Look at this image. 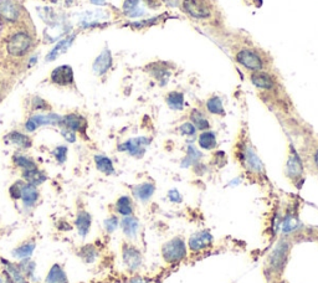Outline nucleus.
<instances>
[{
    "label": "nucleus",
    "instance_id": "f257e3e1",
    "mask_svg": "<svg viewBox=\"0 0 318 283\" xmlns=\"http://www.w3.org/2000/svg\"><path fill=\"white\" fill-rule=\"evenodd\" d=\"M33 45V39L25 31H19L13 34L6 41V52L13 57H21L30 50Z\"/></svg>",
    "mask_w": 318,
    "mask_h": 283
},
{
    "label": "nucleus",
    "instance_id": "f03ea898",
    "mask_svg": "<svg viewBox=\"0 0 318 283\" xmlns=\"http://www.w3.org/2000/svg\"><path fill=\"white\" fill-rule=\"evenodd\" d=\"M185 243L183 239L174 238L166 243L162 248V255L164 261L168 263H176L185 257Z\"/></svg>",
    "mask_w": 318,
    "mask_h": 283
},
{
    "label": "nucleus",
    "instance_id": "7ed1b4c3",
    "mask_svg": "<svg viewBox=\"0 0 318 283\" xmlns=\"http://www.w3.org/2000/svg\"><path fill=\"white\" fill-rule=\"evenodd\" d=\"M235 60L245 69L251 70L254 72H260L264 70L265 62L262 57L256 51L251 49H241L235 55Z\"/></svg>",
    "mask_w": 318,
    "mask_h": 283
},
{
    "label": "nucleus",
    "instance_id": "20e7f679",
    "mask_svg": "<svg viewBox=\"0 0 318 283\" xmlns=\"http://www.w3.org/2000/svg\"><path fill=\"white\" fill-rule=\"evenodd\" d=\"M183 10L194 19H208L211 15V8L206 0H184Z\"/></svg>",
    "mask_w": 318,
    "mask_h": 283
},
{
    "label": "nucleus",
    "instance_id": "39448f33",
    "mask_svg": "<svg viewBox=\"0 0 318 283\" xmlns=\"http://www.w3.org/2000/svg\"><path fill=\"white\" fill-rule=\"evenodd\" d=\"M20 6L13 0H0V19L6 23H15L20 19Z\"/></svg>",
    "mask_w": 318,
    "mask_h": 283
},
{
    "label": "nucleus",
    "instance_id": "423d86ee",
    "mask_svg": "<svg viewBox=\"0 0 318 283\" xmlns=\"http://www.w3.org/2000/svg\"><path fill=\"white\" fill-rule=\"evenodd\" d=\"M288 250H290L288 243H286V241L278 243V245L276 246L275 250L273 251V255H271L270 258L271 267H273V270L282 271V268L285 267L286 260H287Z\"/></svg>",
    "mask_w": 318,
    "mask_h": 283
},
{
    "label": "nucleus",
    "instance_id": "0eeeda50",
    "mask_svg": "<svg viewBox=\"0 0 318 283\" xmlns=\"http://www.w3.org/2000/svg\"><path fill=\"white\" fill-rule=\"evenodd\" d=\"M61 122V117H59L55 113H51V115H38L31 117L30 120L26 122L25 128L28 132H34L38 127L40 125H46V124H60Z\"/></svg>",
    "mask_w": 318,
    "mask_h": 283
},
{
    "label": "nucleus",
    "instance_id": "6e6552de",
    "mask_svg": "<svg viewBox=\"0 0 318 283\" xmlns=\"http://www.w3.org/2000/svg\"><path fill=\"white\" fill-rule=\"evenodd\" d=\"M51 81L60 86H69L74 82V71L70 66H59L51 72Z\"/></svg>",
    "mask_w": 318,
    "mask_h": 283
},
{
    "label": "nucleus",
    "instance_id": "1a4fd4ad",
    "mask_svg": "<svg viewBox=\"0 0 318 283\" xmlns=\"http://www.w3.org/2000/svg\"><path fill=\"white\" fill-rule=\"evenodd\" d=\"M60 124L64 125L67 129H71L74 132L85 133L87 128V122L82 116L79 115H67L64 118H61Z\"/></svg>",
    "mask_w": 318,
    "mask_h": 283
},
{
    "label": "nucleus",
    "instance_id": "9d476101",
    "mask_svg": "<svg viewBox=\"0 0 318 283\" xmlns=\"http://www.w3.org/2000/svg\"><path fill=\"white\" fill-rule=\"evenodd\" d=\"M211 243H213V236L208 231H201L196 232L191 236L190 240H189V246H190L191 251L198 252V251H201L210 246Z\"/></svg>",
    "mask_w": 318,
    "mask_h": 283
},
{
    "label": "nucleus",
    "instance_id": "9b49d317",
    "mask_svg": "<svg viewBox=\"0 0 318 283\" xmlns=\"http://www.w3.org/2000/svg\"><path fill=\"white\" fill-rule=\"evenodd\" d=\"M148 143H149V139H147V138H136V139H131L126 142L118 149L120 151H127L132 156L140 157L144 153V147Z\"/></svg>",
    "mask_w": 318,
    "mask_h": 283
},
{
    "label": "nucleus",
    "instance_id": "f8f14e48",
    "mask_svg": "<svg viewBox=\"0 0 318 283\" xmlns=\"http://www.w3.org/2000/svg\"><path fill=\"white\" fill-rule=\"evenodd\" d=\"M251 82L254 86H256L260 89H266V91H271L275 88V82H273V77L269 76L268 74H262V72H254L251 75Z\"/></svg>",
    "mask_w": 318,
    "mask_h": 283
},
{
    "label": "nucleus",
    "instance_id": "ddd939ff",
    "mask_svg": "<svg viewBox=\"0 0 318 283\" xmlns=\"http://www.w3.org/2000/svg\"><path fill=\"white\" fill-rule=\"evenodd\" d=\"M112 64V57L108 50H104L101 55L93 62V71L97 75H103L107 72V70L111 67Z\"/></svg>",
    "mask_w": 318,
    "mask_h": 283
},
{
    "label": "nucleus",
    "instance_id": "4468645a",
    "mask_svg": "<svg viewBox=\"0 0 318 283\" xmlns=\"http://www.w3.org/2000/svg\"><path fill=\"white\" fill-rule=\"evenodd\" d=\"M123 260H125L126 265L131 268L135 270L139 266L140 263V253L137 248L132 247V246L126 245L123 247Z\"/></svg>",
    "mask_w": 318,
    "mask_h": 283
},
{
    "label": "nucleus",
    "instance_id": "2eb2a0df",
    "mask_svg": "<svg viewBox=\"0 0 318 283\" xmlns=\"http://www.w3.org/2000/svg\"><path fill=\"white\" fill-rule=\"evenodd\" d=\"M39 199V193L36 190L35 185L31 184H24L21 189V200H23L25 206H33Z\"/></svg>",
    "mask_w": 318,
    "mask_h": 283
},
{
    "label": "nucleus",
    "instance_id": "dca6fc26",
    "mask_svg": "<svg viewBox=\"0 0 318 283\" xmlns=\"http://www.w3.org/2000/svg\"><path fill=\"white\" fill-rule=\"evenodd\" d=\"M75 224H76L77 230H79V234L81 235L82 238H85L89 234L90 229H91V215L86 211H80Z\"/></svg>",
    "mask_w": 318,
    "mask_h": 283
},
{
    "label": "nucleus",
    "instance_id": "f3484780",
    "mask_svg": "<svg viewBox=\"0 0 318 283\" xmlns=\"http://www.w3.org/2000/svg\"><path fill=\"white\" fill-rule=\"evenodd\" d=\"M242 158H244L245 164L251 169L252 171H260L262 170V164L260 162V159L257 158V156L255 154V152L252 151L250 147H247L242 153Z\"/></svg>",
    "mask_w": 318,
    "mask_h": 283
},
{
    "label": "nucleus",
    "instance_id": "a211bd4d",
    "mask_svg": "<svg viewBox=\"0 0 318 283\" xmlns=\"http://www.w3.org/2000/svg\"><path fill=\"white\" fill-rule=\"evenodd\" d=\"M74 39H75V35H71V36H69V38L65 39V40L60 41V42L55 46L54 49L51 50L50 54L47 55V57H46V59H47V61H52V60L56 59L59 55H61L62 52L66 51V50L70 47V45L74 42Z\"/></svg>",
    "mask_w": 318,
    "mask_h": 283
},
{
    "label": "nucleus",
    "instance_id": "6ab92c4d",
    "mask_svg": "<svg viewBox=\"0 0 318 283\" xmlns=\"http://www.w3.org/2000/svg\"><path fill=\"white\" fill-rule=\"evenodd\" d=\"M46 283H67V277L61 266L54 265L51 267L50 272L46 277Z\"/></svg>",
    "mask_w": 318,
    "mask_h": 283
},
{
    "label": "nucleus",
    "instance_id": "aec40b11",
    "mask_svg": "<svg viewBox=\"0 0 318 283\" xmlns=\"http://www.w3.org/2000/svg\"><path fill=\"white\" fill-rule=\"evenodd\" d=\"M24 179L28 181V184H31V185H40L44 181L46 180V175L43 173V171L39 170L38 168L30 169V170H24L23 173Z\"/></svg>",
    "mask_w": 318,
    "mask_h": 283
},
{
    "label": "nucleus",
    "instance_id": "412c9836",
    "mask_svg": "<svg viewBox=\"0 0 318 283\" xmlns=\"http://www.w3.org/2000/svg\"><path fill=\"white\" fill-rule=\"evenodd\" d=\"M154 190H155V188L153 184L144 183V184H140V185L136 186V188L133 189V193H135V195L138 198V199H140L142 202H145V200H148L150 197H152L153 193H154Z\"/></svg>",
    "mask_w": 318,
    "mask_h": 283
},
{
    "label": "nucleus",
    "instance_id": "4be33fe9",
    "mask_svg": "<svg viewBox=\"0 0 318 283\" xmlns=\"http://www.w3.org/2000/svg\"><path fill=\"white\" fill-rule=\"evenodd\" d=\"M8 139L10 140L11 143H14L15 146L20 147V148H23V149H28L31 147L30 138L20 132H11L10 134L8 135Z\"/></svg>",
    "mask_w": 318,
    "mask_h": 283
},
{
    "label": "nucleus",
    "instance_id": "5701e85b",
    "mask_svg": "<svg viewBox=\"0 0 318 283\" xmlns=\"http://www.w3.org/2000/svg\"><path fill=\"white\" fill-rule=\"evenodd\" d=\"M34 250H35V243L34 241H28V243H23L19 247H16L15 250L13 251L14 257L21 258V260H25V258L30 257L33 255Z\"/></svg>",
    "mask_w": 318,
    "mask_h": 283
},
{
    "label": "nucleus",
    "instance_id": "b1692460",
    "mask_svg": "<svg viewBox=\"0 0 318 283\" xmlns=\"http://www.w3.org/2000/svg\"><path fill=\"white\" fill-rule=\"evenodd\" d=\"M287 174L290 176H292L293 179L300 178L301 174H302V164H301L300 159L297 158V156H292L290 159H288Z\"/></svg>",
    "mask_w": 318,
    "mask_h": 283
},
{
    "label": "nucleus",
    "instance_id": "393cba45",
    "mask_svg": "<svg viewBox=\"0 0 318 283\" xmlns=\"http://www.w3.org/2000/svg\"><path fill=\"white\" fill-rule=\"evenodd\" d=\"M94 162H96L97 169H98L99 171H102V173L110 175V174H113V171H115L112 162H111L107 157L96 156L94 157Z\"/></svg>",
    "mask_w": 318,
    "mask_h": 283
},
{
    "label": "nucleus",
    "instance_id": "a878e982",
    "mask_svg": "<svg viewBox=\"0 0 318 283\" xmlns=\"http://www.w3.org/2000/svg\"><path fill=\"white\" fill-rule=\"evenodd\" d=\"M190 120H191V122H193L194 127L199 128V129L206 130V129H209V127H210V124H209V121L206 120L205 116H204L203 113L198 110L191 111Z\"/></svg>",
    "mask_w": 318,
    "mask_h": 283
},
{
    "label": "nucleus",
    "instance_id": "bb28decb",
    "mask_svg": "<svg viewBox=\"0 0 318 283\" xmlns=\"http://www.w3.org/2000/svg\"><path fill=\"white\" fill-rule=\"evenodd\" d=\"M116 209L123 216H131L133 212V205L132 202L128 197H122L117 200V204H116Z\"/></svg>",
    "mask_w": 318,
    "mask_h": 283
},
{
    "label": "nucleus",
    "instance_id": "cd10ccee",
    "mask_svg": "<svg viewBox=\"0 0 318 283\" xmlns=\"http://www.w3.org/2000/svg\"><path fill=\"white\" fill-rule=\"evenodd\" d=\"M4 262H5L4 265H5V267H6V273L10 276V278L14 281V282L15 283H26L25 277H24L23 272H21L20 268H19L18 266L13 265V263L6 262V261H4Z\"/></svg>",
    "mask_w": 318,
    "mask_h": 283
},
{
    "label": "nucleus",
    "instance_id": "c85d7f7f",
    "mask_svg": "<svg viewBox=\"0 0 318 283\" xmlns=\"http://www.w3.org/2000/svg\"><path fill=\"white\" fill-rule=\"evenodd\" d=\"M199 146L203 149L210 151L217 146V138L213 132H204L203 134L199 137Z\"/></svg>",
    "mask_w": 318,
    "mask_h": 283
},
{
    "label": "nucleus",
    "instance_id": "c756f323",
    "mask_svg": "<svg viewBox=\"0 0 318 283\" xmlns=\"http://www.w3.org/2000/svg\"><path fill=\"white\" fill-rule=\"evenodd\" d=\"M122 229L127 236H135L138 230V220L133 216H125L122 221Z\"/></svg>",
    "mask_w": 318,
    "mask_h": 283
},
{
    "label": "nucleus",
    "instance_id": "7c9ffc66",
    "mask_svg": "<svg viewBox=\"0 0 318 283\" xmlns=\"http://www.w3.org/2000/svg\"><path fill=\"white\" fill-rule=\"evenodd\" d=\"M206 108H208L209 112L213 113V115L223 116L225 113L224 107H223V103L219 97L209 98L208 102H206Z\"/></svg>",
    "mask_w": 318,
    "mask_h": 283
},
{
    "label": "nucleus",
    "instance_id": "2f4dec72",
    "mask_svg": "<svg viewBox=\"0 0 318 283\" xmlns=\"http://www.w3.org/2000/svg\"><path fill=\"white\" fill-rule=\"evenodd\" d=\"M167 102H168L169 107L173 108V110H182L184 105L183 94L179 93V92H172L167 97Z\"/></svg>",
    "mask_w": 318,
    "mask_h": 283
},
{
    "label": "nucleus",
    "instance_id": "473e14b6",
    "mask_svg": "<svg viewBox=\"0 0 318 283\" xmlns=\"http://www.w3.org/2000/svg\"><path fill=\"white\" fill-rule=\"evenodd\" d=\"M97 253H98V252H97V250L94 248V246L86 245V246H84V247H82L81 250H80L79 255L81 256V258L85 261V262L91 263V262H93L94 260H96Z\"/></svg>",
    "mask_w": 318,
    "mask_h": 283
},
{
    "label": "nucleus",
    "instance_id": "72a5a7b5",
    "mask_svg": "<svg viewBox=\"0 0 318 283\" xmlns=\"http://www.w3.org/2000/svg\"><path fill=\"white\" fill-rule=\"evenodd\" d=\"M14 163H15L18 166H20V168H23L24 170H30V169L38 168V166H36V164L34 163L31 159L26 158V157H24V156L14 157Z\"/></svg>",
    "mask_w": 318,
    "mask_h": 283
},
{
    "label": "nucleus",
    "instance_id": "f704fd0d",
    "mask_svg": "<svg viewBox=\"0 0 318 283\" xmlns=\"http://www.w3.org/2000/svg\"><path fill=\"white\" fill-rule=\"evenodd\" d=\"M18 267L20 268V271L23 272V275H28V276H33L34 268H35V265L30 261H23L18 265Z\"/></svg>",
    "mask_w": 318,
    "mask_h": 283
},
{
    "label": "nucleus",
    "instance_id": "c9c22d12",
    "mask_svg": "<svg viewBox=\"0 0 318 283\" xmlns=\"http://www.w3.org/2000/svg\"><path fill=\"white\" fill-rule=\"evenodd\" d=\"M23 185H24L23 183H20V181H16L15 184H13V185L10 186V189H9V193H10V197L13 198V199H20Z\"/></svg>",
    "mask_w": 318,
    "mask_h": 283
},
{
    "label": "nucleus",
    "instance_id": "e433bc0d",
    "mask_svg": "<svg viewBox=\"0 0 318 283\" xmlns=\"http://www.w3.org/2000/svg\"><path fill=\"white\" fill-rule=\"evenodd\" d=\"M66 156H67L66 147H57V148L54 151V157L56 158V161L59 162V163H64V162L66 161Z\"/></svg>",
    "mask_w": 318,
    "mask_h": 283
},
{
    "label": "nucleus",
    "instance_id": "4c0bfd02",
    "mask_svg": "<svg viewBox=\"0 0 318 283\" xmlns=\"http://www.w3.org/2000/svg\"><path fill=\"white\" fill-rule=\"evenodd\" d=\"M117 226H118V220L117 217L115 216L110 217V219H107L106 221H104V227H106L107 232H113L116 229H117Z\"/></svg>",
    "mask_w": 318,
    "mask_h": 283
},
{
    "label": "nucleus",
    "instance_id": "58836bf2",
    "mask_svg": "<svg viewBox=\"0 0 318 283\" xmlns=\"http://www.w3.org/2000/svg\"><path fill=\"white\" fill-rule=\"evenodd\" d=\"M181 132L184 135H194L195 134V127H194L193 123L186 122L181 125Z\"/></svg>",
    "mask_w": 318,
    "mask_h": 283
},
{
    "label": "nucleus",
    "instance_id": "ea45409f",
    "mask_svg": "<svg viewBox=\"0 0 318 283\" xmlns=\"http://www.w3.org/2000/svg\"><path fill=\"white\" fill-rule=\"evenodd\" d=\"M33 108L34 110H47L48 105L43 100V98L35 97L33 101Z\"/></svg>",
    "mask_w": 318,
    "mask_h": 283
},
{
    "label": "nucleus",
    "instance_id": "a19ab883",
    "mask_svg": "<svg viewBox=\"0 0 318 283\" xmlns=\"http://www.w3.org/2000/svg\"><path fill=\"white\" fill-rule=\"evenodd\" d=\"M62 135H64L65 139H66L67 142H70V143H74L75 140H76V135H75L74 130L67 129V128L62 129Z\"/></svg>",
    "mask_w": 318,
    "mask_h": 283
},
{
    "label": "nucleus",
    "instance_id": "79ce46f5",
    "mask_svg": "<svg viewBox=\"0 0 318 283\" xmlns=\"http://www.w3.org/2000/svg\"><path fill=\"white\" fill-rule=\"evenodd\" d=\"M138 0H126L125 5H123V9H125L126 13H131L132 10H135V8L137 6Z\"/></svg>",
    "mask_w": 318,
    "mask_h": 283
},
{
    "label": "nucleus",
    "instance_id": "37998d69",
    "mask_svg": "<svg viewBox=\"0 0 318 283\" xmlns=\"http://www.w3.org/2000/svg\"><path fill=\"white\" fill-rule=\"evenodd\" d=\"M0 283H15L13 280L10 278V276L5 272H3L0 275Z\"/></svg>",
    "mask_w": 318,
    "mask_h": 283
},
{
    "label": "nucleus",
    "instance_id": "c03bdc74",
    "mask_svg": "<svg viewBox=\"0 0 318 283\" xmlns=\"http://www.w3.org/2000/svg\"><path fill=\"white\" fill-rule=\"evenodd\" d=\"M312 161H313V165H315V168L318 170V147L316 148V151L313 152Z\"/></svg>",
    "mask_w": 318,
    "mask_h": 283
},
{
    "label": "nucleus",
    "instance_id": "a18cd8bd",
    "mask_svg": "<svg viewBox=\"0 0 318 283\" xmlns=\"http://www.w3.org/2000/svg\"><path fill=\"white\" fill-rule=\"evenodd\" d=\"M174 194H176V195H173V193H172V192H171V194H169V197H171L172 202H182V198L178 197V192H177V190H174Z\"/></svg>",
    "mask_w": 318,
    "mask_h": 283
},
{
    "label": "nucleus",
    "instance_id": "49530a36",
    "mask_svg": "<svg viewBox=\"0 0 318 283\" xmlns=\"http://www.w3.org/2000/svg\"><path fill=\"white\" fill-rule=\"evenodd\" d=\"M92 3H94V4H102L103 3V0H91Z\"/></svg>",
    "mask_w": 318,
    "mask_h": 283
}]
</instances>
